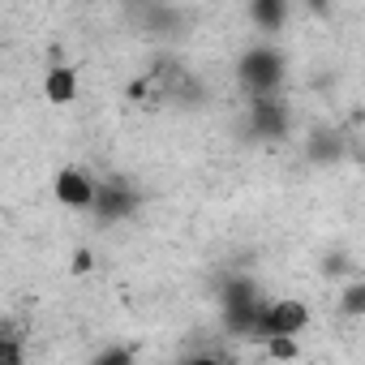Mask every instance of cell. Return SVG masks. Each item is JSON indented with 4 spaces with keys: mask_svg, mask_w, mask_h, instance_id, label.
<instances>
[{
    "mask_svg": "<svg viewBox=\"0 0 365 365\" xmlns=\"http://www.w3.org/2000/svg\"><path fill=\"white\" fill-rule=\"evenodd\" d=\"M339 309H344L348 318H365V279L344 288V297H339Z\"/></svg>",
    "mask_w": 365,
    "mask_h": 365,
    "instance_id": "10",
    "label": "cell"
},
{
    "mask_svg": "<svg viewBox=\"0 0 365 365\" xmlns=\"http://www.w3.org/2000/svg\"><path fill=\"white\" fill-rule=\"evenodd\" d=\"M103 224H116V220H129L133 211H138V190L129 185L125 176H108L103 185H99V194H95V207H91Z\"/></svg>",
    "mask_w": 365,
    "mask_h": 365,
    "instance_id": "5",
    "label": "cell"
},
{
    "mask_svg": "<svg viewBox=\"0 0 365 365\" xmlns=\"http://www.w3.org/2000/svg\"><path fill=\"white\" fill-rule=\"evenodd\" d=\"M292 125V112L279 95H250V133L258 142H279Z\"/></svg>",
    "mask_w": 365,
    "mask_h": 365,
    "instance_id": "3",
    "label": "cell"
},
{
    "mask_svg": "<svg viewBox=\"0 0 365 365\" xmlns=\"http://www.w3.org/2000/svg\"><path fill=\"white\" fill-rule=\"evenodd\" d=\"M309 327V309L301 305V301H292V297H284V301H267V309H262V318H258V339H271V335H301Z\"/></svg>",
    "mask_w": 365,
    "mask_h": 365,
    "instance_id": "4",
    "label": "cell"
},
{
    "mask_svg": "<svg viewBox=\"0 0 365 365\" xmlns=\"http://www.w3.org/2000/svg\"><path fill=\"white\" fill-rule=\"evenodd\" d=\"M284 69H288V65H284V52L271 48V43H262V48H250V52L241 56L237 78H241V86H245L250 95H279Z\"/></svg>",
    "mask_w": 365,
    "mask_h": 365,
    "instance_id": "1",
    "label": "cell"
},
{
    "mask_svg": "<svg viewBox=\"0 0 365 365\" xmlns=\"http://www.w3.org/2000/svg\"><path fill=\"white\" fill-rule=\"evenodd\" d=\"M95 361H99V365H129V361H133V348H108V352H99Z\"/></svg>",
    "mask_w": 365,
    "mask_h": 365,
    "instance_id": "12",
    "label": "cell"
},
{
    "mask_svg": "<svg viewBox=\"0 0 365 365\" xmlns=\"http://www.w3.org/2000/svg\"><path fill=\"white\" fill-rule=\"evenodd\" d=\"M262 309H267V301L258 297V288L250 279H228V288H224V327L232 335H254Z\"/></svg>",
    "mask_w": 365,
    "mask_h": 365,
    "instance_id": "2",
    "label": "cell"
},
{
    "mask_svg": "<svg viewBox=\"0 0 365 365\" xmlns=\"http://www.w3.org/2000/svg\"><path fill=\"white\" fill-rule=\"evenodd\" d=\"M52 194H56V202L61 207H73V211H91L95 207V194H99V185L82 172V168H61L56 172V185H52Z\"/></svg>",
    "mask_w": 365,
    "mask_h": 365,
    "instance_id": "6",
    "label": "cell"
},
{
    "mask_svg": "<svg viewBox=\"0 0 365 365\" xmlns=\"http://www.w3.org/2000/svg\"><path fill=\"white\" fill-rule=\"evenodd\" d=\"M288 14H292V0H250V18L262 35H279L288 26Z\"/></svg>",
    "mask_w": 365,
    "mask_h": 365,
    "instance_id": "7",
    "label": "cell"
},
{
    "mask_svg": "<svg viewBox=\"0 0 365 365\" xmlns=\"http://www.w3.org/2000/svg\"><path fill=\"white\" fill-rule=\"evenodd\" d=\"M43 95H48V103H56V108L73 103V99H78V73H73L69 65H52L48 78H43Z\"/></svg>",
    "mask_w": 365,
    "mask_h": 365,
    "instance_id": "8",
    "label": "cell"
},
{
    "mask_svg": "<svg viewBox=\"0 0 365 365\" xmlns=\"http://www.w3.org/2000/svg\"><path fill=\"white\" fill-rule=\"evenodd\" d=\"M305 155H309L314 163H335V159H344V142H339V133H331V129H314L309 142H305Z\"/></svg>",
    "mask_w": 365,
    "mask_h": 365,
    "instance_id": "9",
    "label": "cell"
},
{
    "mask_svg": "<svg viewBox=\"0 0 365 365\" xmlns=\"http://www.w3.org/2000/svg\"><path fill=\"white\" fill-rule=\"evenodd\" d=\"M305 9L318 14V18H327V14H331V0H305Z\"/></svg>",
    "mask_w": 365,
    "mask_h": 365,
    "instance_id": "15",
    "label": "cell"
},
{
    "mask_svg": "<svg viewBox=\"0 0 365 365\" xmlns=\"http://www.w3.org/2000/svg\"><path fill=\"white\" fill-rule=\"evenodd\" d=\"M344 271H348V262H344L339 254H331V258L322 262V275H344Z\"/></svg>",
    "mask_w": 365,
    "mask_h": 365,
    "instance_id": "14",
    "label": "cell"
},
{
    "mask_svg": "<svg viewBox=\"0 0 365 365\" xmlns=\"http://www.w3.org/2000/svg\"><path fill=\"white\" fill-rule=\"evenodd\" d=\"M267 352H271V356H279V361L297 356V335H271V339H267Z\"/></svg>",
    "mask_w": 365,
    "mask_h": 365,
    "instance_id": "11",
    "label": "cell"
},
{
    "mask_svg": "<svg viewBox=\"0 0 365 365\" xmlns=\"http://www.w3.org/2000/svg\"><path fill=\"white\" fill-rule=\"evenodd\" d=\"M91 267H95V254H91V250H78V254H73V262H69V271H73V275H91Z\"/></svg>",
    "mask_w": 365,
    "mask_h": 365,
    "instance_id": "13",
    "label": "cell"
}]
</instances>
